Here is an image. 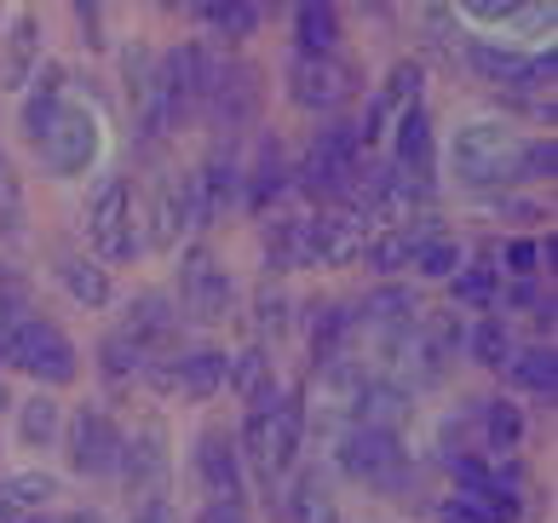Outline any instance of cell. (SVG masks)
I'll use <instances>...</instances> for the list:
<instances>
[{"label":"cell","mask_w":558,"mask_h":523,"mask_svg":"<svg viewBox=\"0 0 558 523\" xmlns=\"http://www.w3.org/2000/svg\"><path fill=\"white\" fill-rule=\"evenodd\" d=\"M472 357H478L484 368H501L512 357V340H507V328L501 323H484L478 333H472Z\"/></svg>","instance_id":"1f68e13d"},{"label":"cell","mask_w":558,"mask_h":523,"mask_svg":"<svg viewBox=\"0 0 558 523\" xmlns=\"http://www.w3.org/2000/svg\"><path fill=\"white\" fill-rule=\"evenodd\" d=\"M133 523H179V507L168 495H156V500H133Z\"/></svg>","instance_id":"ab89813d"},{"label":"cell","mask_w":558,"mask_h":523,"mask_svg":"<svg viewBox=\"0 0 558 523\" xmlns=\"http://www.w3.org/2000/svg\"><path fill=\"white\" fill-rule=\"evenodd\" d=\"M196 523H247V512H242V507H231V500H214V507L202 512Z\"/></svg>","instance_id":"f6af8a7d"},{"label":"cell","mask_w":558,"mask_h":523,"mask_svg":"<svg viewBox=\"0 0 558 523\" xmlns=\"http://www.w3.org/2000/svg\"><path fill=\"white\" fill-rule=\"evenodd\" d=\"M128 340H138L144 351L150 345H173V333H179V311L161 300V294H144V300H133V311H128Z\"/></svg>","instance_id":"5bb4252c"},{"label":"cell","mask_w":558,"mask_h":523,"mask_svg":"<svg viewBox=\"0 0 558 523\" xmlns=\"http://www.w3.org/2000/svg\"><path fill=\"white\" fill-rule=\"evenodd\" d=\"M454 265H461V247L444 242V236H432L421 254H415V270H421V277H454Z\"/></svg>","instance_id":"836d02e7"},{"label":"cell","mask_w":558,"mask_h":523,"mask_svg":"<svg viewBox=\"0 0 558 523\" xmlns=\"http://www.w3.org/2000/svg\"><path fill=\"white\" fill-rule=\"evenodd\" d=\"M259 328H271V333H282V328H288V300H282V294H271V288L259 294Z\"/></svg>","instance_id":"b9f144b4"},{"label":"cell","mask_w":558,"mask_h":523,"mask_svg":"<svg viewBox=\"0 0 558 523\" xmlns=\"http://www.w3.org/2000/svg\"><path fill=\"white\" fill-rule=\"evenodd\" d=\"M519 156H524V144L512 138L507 127L478 121V127H466L461 138H454V179H466V184H507V179H519Z\"/></svg>","instance_id":"6da1fadb"},{"label":"cell","mask_w":558,"mask_h":523,"mask_svg":"<svg viewBox=\"0 0 558 523\" xmlns=\"http://www.w3.org/2000/svg\"><path fill=\"white\" fill-rule=\"evenodd\" d=\"M196 472H202V484H208L214 500L242 507V454H236V443L225 431H208L196 443Z\"/></svg>","instance_id":"4fadbf2b"},{"label":"cell","mask_w":558,"mask_h":523,"mask_svg":"<svg viewBox=\"0 0 558 523\" xmlns=\"http://www.w3.org/2000/svg\"><path fill=\"white\" fill-rule=\"evenodd\" d=\"M300 431H305V409L300 397H277L271 414H259V449H254V466L265 477H277L294 466V449H300Z\"/></svg>","instance_id":"30bf717a"},{"label":"cell","mask_w":558,"mask_h":523,"mask_svg":"<svg viewBox=\"0 0 558 523\" xmlns=\"http://www.w3.org/2000/svg\"><path fill=\"white\" fill-rule=\"evenodd\" d=\"M70 466L87 477H105L121 466V431L110 426L105 409H81L70 421Z\"/></svg>","instance_id":"52a82bcc"},{"label":"cell","mask_w":558,"mask_h":523,"mask_svg":"<svg viewBox=\"0 0 558 523\" xmlns=\"http://www.w3.org/2000/svg\"><path fill=\"white\" fill-rule=\"evenodd\" d=\"M7 363H17L24 374H35L40 386H70V380H75V345H70L52 323H40V317L24 323V333H17L12 351H7Z\"/></svg>","instance_id":"7a4b0ae2"},{"label":"cell","mask_w":558,"mask_h":523,"mask_svg":"<svg viewBox=\"0 0 558 523\" xmlns=\"http://www.w3.org/2000/svg\"><path fill=\"white\" fill-rule=\"evenodd\" d=\"M426 242H432V219L421 230H391V236L368 242V265H375V270H403V265H415V254Z\"/></svg>","instance_id":"44dd1931"},{"label":"cell","mask_w":558,"mask_h":523,"mask_svg":"<svg viewBox=\"0 0 558 523\" xmlns=\"http://www.w3.org/2000/svg\"><path fill=\"white\" fill-rule=\"evenodd\" d=\"M512 270H535V259H542V247H535V242H512Z\"/></svg>","instance_id":"bcb514c9"},{"label":"cell","mask_w":558,"mask_h":523,"mask_svg":"<svg viewBox=\"0 0 558 523\" xmlns=\"http://www.w3.org/2000/svg\"><path fill=\"white\" fill-rule=\"evenodd\" d=\"M345 328H351V317H345L340 305H317V317H312V357H317L323 368H340Z\"/></svg>","instance_id":"603a6c76"},{"label":"cell","mask_w":558,"mask_h":523,"mask_svg":"<svg viewBox=\"0 0 558 523\" xmlns=\"http://www.w3.org/2000/svg\"><path fill=\"white\" fill-rule=\"evenodd\" d=\"M265 265L271 270H300L312 265V219H282L265 242Z\"/></svg>","instance_id":"2e32d148"},{"label":"cell","mask_w":558,"mask_h":523,"mask_svg":"<svg viewBox=\"0 0 558 523\" xmlns=\"http://www.w3.org/2000/svg\"><path fill=\"white\" fill-rule=\"evenodd\" d=\"M202 17H208L214 29H225V35H254L265 12L247 7V0H231V7H202Z\"/></svg>","instance_id":"f546056e"},{"label":"cell","mask_w":558,"mask_h":523,"mask_svg":"<svg viewBox=\"0 0 558 523\" xmlns=\"http://www.w3.org/2000/svg\"><path fill=\"white\" fill-rule=\"evenodd\" d=\"M58 93H64V70L47 64V70H40V93L35 98H58Z\"/></svg>","instance_id":"7dc6e473"},{"label":"cell","mask_w":558,"mask_h":523,"mask_svg":"<svg viewBox=\"0 0 558 523\" xmlns=\"http://www.w3.org/2000/svg\"><path fill=\"white\" fill-rule=\"evenodd\" d=\"M340 466L357 477V484H375V489H403V449H398V431H368L357 426L340 449Z\"/></svg>","instance_id":"277c9868"},{"label":"cell","mask_w":558,"mask_h":523,"mask_svg":"<svg viewBox=\"0 0 558 523\" xmlns=\"http://www.w3.org/2000/svg\"><path fill=\"white\" fill-rule=\"evenodd\" d=\"M363 247H368V214L340 207V214H328V219H312V265H345V259H357Z\"/></svg>","instance_id":"7c38bea8"},{"label":"cell","mask_w":558,"mask_h":523,"mask_svg":"<svg viewBox=\"0 0 558 523\" xmlns=\"http://www.w3.org/2000/svg\"><path fill=\"white\" fill-rule=\"evenodd\" d=\"M179 294H184V311H191L196 323H219L225 311H231V277H225V265L208 254V247H196V254L184 259Z\"/></svg>","instance_id":"8992f818"},{"label":"cell","mask_w":558,"mask_h":523,"mask_svg":"<svg viewBox=\"0 0 558 523\" xmlns=\"http://www.w3.org/2000/svg\"><path fill=\"white\" fill-rule=\"evenodd\" d=\"M507 368H512V380L519 386H530V391H542V397H553L558 391V357L553 351H519V357H507Z\"/></svg>","instance_id":"484cf974"},{"label":"cell","mask_w":558,"mask_h":523,"mask_svg":"<svg viewBox=\"0 0 558 523\" xmlns=\"http://www.w3.org/2000/svg\"><path fill=\"white\" fill-rule=\"evenodd\" d=\"M553 167H558L553 138H542V144H524V156H519V179H553Z\"/></svg>","instance_id":"8d00e7d4"},{"label":"cell","mask_w":558,"mask_h":523,"mask_svg":"<svg viewBox=\"0 0 558 523\" xmlns=\"http://www.w3.org/2000/svg\"><path fill=\"white\" fill-rule=\"evenodd\" d=\"M12 512H17V507H12V500H7V484H0V523H7Z\"/></svg>","instance_id":"f907efd6"},{"label":"cell","mask_w":558,"mask_h":523,"mask_svg":"<svg viewBox=\"0 0 558 523\" xmlns=\"http://www.w3.org/2000/svg\"><path fill=\"white\" fill-rule=\"evenodd\" d=\"M294 523H340L335 495H328L317 477H305V484L294 489Z\"/></svg>","instance_id":"83f0119b"},{"label":"cell","mask_w":558,"mask_h":523,"mask_svg":"<svg viewBox=\"0 0 558 523\" xmlns=\"http://www.w3.org/2000/svg\"><path fill=\"white\" fill-rule=\"evenodd\" d=\"M444 523H472V518H466V512H461V507H454V500H449V507H444Z\"/></svg>","instance_id":"c3c4849f"},{"label":"cell","mask_w":558,"mask_h":523,"mask_svg":"<svg viewBox=\"0 0 558 523\" xmlns=\"http://www.w3.org/2000/svg\"><path fill=\"white\" fill-rule=\"evenodd\" d=\"M0 409H7V386H0Z\"/></svg>","instance_id":"f5cc1de1"},{"label":"cell","mask_w":558,"mask_h":523,"mask_svg":"<svg viewBox=\"0 0 558 523\" xmlns=\"http://www.w3.org/2000/svg\"><path fill=\"white\" fill-rule=\"evenodd\" d=\"M58 110H64L58 98H29V110H24V133L40 144V138H47V127L58 121Z\"/></svg>","instance_id":"74e56055"},{"label":"cell","mask_w":558,"mask_h":523,"mask_svg":"<svg viewBox=\"0 0 558 523\" xmlns=\"http://www.w3.org/2000/svg\"><path fill=\"white\" fill-rule=\"evenodd\" d=\"M225 368H231V357H225V351H191V357H179L173 391H184L191 403H202V397H214V391L225 386Z\"/></svg>","instance_id":"9a60e30c"},{"label":"cell","mask_w":558,"mask_h":523,"mask_svg":"<svg viewBox=\"0 0 558 523\" xmlns=\"http://www.w3.org/2000/svg\"><path fill=\"white\" fill-rule=\"evenodd\" d=\"M98 363H105L110 380H133V374L150 368V351H144L138 340H128V333H110V340L98 345Z\"/></svg>","instance_id":"4316f807"},{"label":"cell","mask_w":558,"mask_h":523,"mask_svg":"<svg viewBox=\"0 0 558 523\" xmlns=\"http://www.w3.org/2000/svg\"><path fill=\"white\" fill-rule=\"evenodd\" d=\"M35 47H40L35 17H17L12 40H7V64H0V87H24V81L35 75Z\"/></svg>","instance_id":"d6986e66"},{"label":"cell","mask_w":558,"mask_h":523,"mask_svg":"<svg viewBox=\"0 0 558 523\" xmlns=\"http://www.w3.org/2000/svg\"><path fill=\"white\" fill-rule=\"evenodd\" d=\"M415 98H421V64H398L380 104H403V110H415Z\"/></svg>","instance_id":"d590c367"},{"label":"cell","mask_w":558,"mask_h":523,"mask_svg":"<svg viewBox=\"0 0 558 523\" xmlns=\"http://www.w3.org/2000/svg\"><path fill=\"white\" fill-rule=\"evenodd\" d=\"M58 523H105L98 512H70V518H58Z\"/></svg>","instance_id":"681fc988"},{"label":"cell","mask_w":558,"mask_h":523,"mask_svg":"<svg viewBox=\"0 0 558 523\" xmlns=\"http://www.w3.org/2000/svg\"><path fill=\"white\" fill-rule=\"evenodd\" d=\"M24 443H35V449H47L52 437H58V403L52 397H35V403H24Z\"/></svg>","instance_id":"f1b7e54d"},{"label":"cell","mask_w":558,"mask_h":523,"mask_svg":"<svg viewBox=\"0 0 558 523\" xmlns=\"http://www.w3.org/2000/svg\"><path fill=\"white\" fill-rule=\"evenodd\" d=\"M7 523H40V518H7Z\"/></svg>","instance_id":"816d5d0a"},{"label":"cell","mask_w":558,"mask_h":523,"mask_svg":"<svg viewBox=\"0 0 558 523\" xmlns=\"http://www.w3.org/2000/svg\"><path fill=\"white\" fill-rule=\"evenodd\" d=\"M415 294L409 288H380V294H368L363 300V323H375V328H398L409 333V323H415Z\"/></svg>","instance_id":"7402d4cb"},{"label":"cell","mask_w":558,"mask_h":523,"mask_svg":"<svg viewBox=\"0 0 558 523\" xmlns=\"http://www.w3.org/2000/svg\"><path fill=\"white\" fill-rule=\"evenodd\" d=\"M398 161H403L415 179L432 167V121H426L421 110H403V121H398Z\"/></svg>","instance_id":"cb8c5ba5"},{"label":"cell","mask_w":558,"mask_h":523,"mask_svg":"<svg viewBox=\"0 0 558 523\" xmlns=\"http://www.w3.org/2000/svg\"><path fill=\"white\" fill-rule=\"evenodd\" d=\"M0 219H7V224H17V179H12L7 156H0Z\"/></svg>","instance_id":"ee69618b"},{"label":"cell","mask_w":558,"mask_h":523,"mask_svg":"<svg viewBox=\"0 0 558 523\" xmlns=\"http://www.w3.org/2000/svg\"><path fill=\"white\" fill-rule=\"evenodd\" d=\"M294 35H300V52H305V58H335L340 12H335V7H300V12H294Z\"/></svg>","instance_id":"ac0fdd59"},{"label":"cell","mask_w":558,"mask_h":523,"mask_svg":"<svg viewBox=\"0 0 558 523\" xmlns=\"http://www.w3.org/2000/svg\"><path fill=\"white\" fill-rule=\"evenodd\" d=\"M184 224H191V214H184V179H161V184H156V224H150V242H156V247H173Z\"/></svg>","instance_id":"ffe728a7"},{"label":"cell","mask_w":558,"mask_h":523,"mask_svg":"<svg viewBox=\"0 0 558 523\" xmlns=\"http://www.w3.org/2000/svg\"><path fill=\"white\" fill-rule=\"evenodd\" d=\"M282 191V167H277V156H265V167H259V179H254V207H265Z\"/></svg>","instance_id":"7bdbcfd3"},{"label":"cell","mask_w":558,"mask_h":523,"mask_svg":"<svg viewBox=\"0 0 558 523\" xmlns=\"http://www.w3.org/2000/svg\"><path fill=\"white\" fill-rule=\"evenodd\" d=\"M52 495H58V484H52L47 472H24V477H12V484H7L12 507H47Z\"/></svg>","instance_id":"d6a6232c"},{"label":"cell","mask_w":558,"mask_h":523,"mask_svg":"<svg viewBox=\"0 0 558 523\" xmlns=\"http://www.w3.org/2000/svg\"><path fill=\"white\" fill-rule=\"evenodd\" d=\"M58 277H64V288H70V294L87 305V311H98V305L110 300V277H105L98 265H87V259H64V265H58Z\"/></svg>","instance_id":"d4e9b609"},{"label":"cell","mask_w":558,"mask_h":523,"mask_svg":"<svg viewBox=\"0 0 558 523\" xmlns=\"http://www.w3.org/2000/svg\"><path fill=\"white\" fill-rule=\"evenodd\" d=\"M208 110H214V121L225 133H242L247 121H254V110H259V70L254 64H225L219 81H214Z\"/></svg>","instance_id":"8fae6325"},{"label":"cell","mask_w":558,"mask_h":523,"mask_svg":"<svg viewBox=\"0 0 558 523\" xmlns=\"http://www.w3.org/2000/svg\"><path fill=\"white\" fill-rule=\"evenodd\" d=\"M351 70L340 64V58H294V75H288V93H294L300 110H340V104L351 98Z\"/></svg>","instance_id":"9c48e42d"},{"label":"cell","mask_w":558,"mask_h":523,"mask_svg":"<svg viewBox=\"0 0 558 523\" xmlns=\"http://www.w3.org/2000/svg\"><path fill=\"white\" fill-rule=\"evenodd\" d=\"M461 12H472V17H484V24H507V17H519L524 7H512V0H466Z\"/></svg>","instance_id":"60d3db41"},{"label":"cell","mask_w":558,"mask_h":523,"mask_svg":"<svg viewBox=\"0 0 558 523\" xmlns=\"http://www.w3.org/2000/svg\"><path fill=\"white\" fill-rule=\"evenodd\" d=\"M454 294L472 300V305H489V294H495L489 270H461V277H454Z\"/></svg>","instance_id":"f35d334b"},{"label":"cell","mask_w":558,"mask_h":523,"mask_svg":"<svg viewBox=\"0 0 558 523\" xmlns=\"http://www.w3.org/2000/svg\"><path fill=\"white\" fill-rule=\"evenodd\" d=\"M484 431H489L495 449H519V437H524L519 409H512V403H489V409H484Z\"/></svg>","instance_id":"4dcf8cb0"},{"label":"cell","mask_w":558,"mask_h":523,"mask_svg":"<svg viewBox=\"0 0 558 523\" xmlns=\"http://www.w3.org/2000/svg\"><path fill=\"white\" fill-rule=\"evenodd\" d=\"M87 230H93V247L105 259H133L138 254V230H133V191L128 179H105L93 196V214H87Z\"/></svg>","instance_id":"3957f363"},{"label":"cell","mask_w":558,"mask_h":523,"mask_svg":"<svg viewBox=\"0 0 558 523\" xmlns=\"http://www.w3.org/2000/svg\"><path fill=\"white\" fill-rule=\"evenodd\" d=\"M403 414H409V391H403V386H363V397H357V426H368V431H398Z\"/></svg>","instance_id":"e0dca14e"},{"label":"cell","mask_w":558,"mask_h":523,"mask_svg":"<svg viewBox=\"0 0 558 523\" xmlns=\"http://www.w3.org/2000/svg\"><path fill=\"white\" fill-rule=\"evenodd\" d=\"M98 156V127L87 110H58V121L47 127V138H40V161L52 167V173H87V161Z\"/></svg>","instance_id":"5b68a950"},{"label":"cell","mask_w":558,"mask_h":523,"mask_svg":"<svg viewBox=\"0 0 558 523\" xmlns=\"http://www.w3.org/2000/svg\"><path fill=\"white\" fill-rule=\"evenodd\" d=\"M225 380H231L242 397H254L265 380H271V374H265V351H242V357H236L231 368H225Z\"/></svg>","instance_id":"e575fe53"},{"label":"cell","mask_w":558,"mask_h":523,"mask_svg":"<svg viewBox=\"0 0 558 523\" xmlns=\"http://www.w3.org/2000/svg\"><path fill=\"white\" fill-rule=\"evenodd\" d=\"M121 466H128L133 500L168 495V431H161L156 421H144V426L133 431V443H121Z\"/></svg>","instance_id":"ba28073f"}]
</instances>
